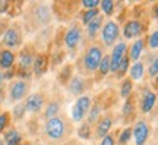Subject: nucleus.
Here are the masks:
<instances>
[{
	"mask_svg": "<svg viewBox=\"0 0 158 145\" xmlns=\"http://www.w3.org/2000/svg\"><path fill=\"white\" fill-rule=\"evenodd\" d=\"M44 104V98H43V95L40 94H32L29 95L28 98H27V103H25V109L28 110V112H40L41 110V107Z\"/></svg>",
	"mask_w": 158,
	"mask_h": 145,
	"instance_id": "obj_9",
	"label": "nucleus"
},
{
	"mask_svg": "<svg viewBox=\"0 0 158 145\" xmlns=\"http://www.w3.org/2000/svg\"><path fill=\"white\" fill-rule=\"evenodd\" d=\"M129 113H132V103H130V101H126V103H124V107H123V114L127 116Z\"/></svg>",
	"mask_w": 158,
	"mask_h": 145,
	"instance_id": "obj_36",
	"label": "nucleus"
},
{
	"mask_svg": "<svg viewBox=\"0 0 158 145\" xmlns=\"http://www.w3.org/2000/svg\"><path fill=\"white\" fill-rule=\"evenodd\" d=\"M143 31V27L139 21H129V22L124 25L123 34L126 38H135L138 35H141Z\"/></svg>",
	"mask_w": 158,
	"mask_h": 145,
	"instance_id": "obj_7",
	"label": "nucleus"
},
{
	"mask_svg": "<svg viewBox=\"0 0 158 145\" xmlns=\"http://www.w3.org/2000/svg\"><path fill=\"white\" fill-rule=\"evenodd\" d=\"M78 134L81 138H84V139H88L91 135V125H88V123H84L81 128H79Z\"/></svg>",
	"mask_w": 158,
	"mask_h": 145,
	"instance_id": "obj_27",
	"label": "nucleus"
},
{
	"mask_svg": "<svg viewBox=\"0 0 158 145\" xmlns=\"http://www.w3.org/2000/svg\"><path fill=\"white\" fill-rule=\"evenodd\" d=\"M155 16H157V18H158V5H157V6H155Z\"/></svg>",
	"mask_w": 158,
	"mask_h": 145,
	"instance_id": "obj_39",
	"label": "nucleus"
},
{
	"mask_svg": "<svg viewBox=\"0 0 158 145\" xmlns=\"http://www.w3.org/2000/svg\"><path fill=\"white\" fill-rule=\"evenodd\" d=\"M101 145H114V138L111 135H106L101 139Z\"/></svg>",
	"mask_w": 158,
	"mask_h": 145,
	"instance_id": "obj_35",
	"label": "nucleus"
},
{
	"mask_svg": "<svg viewBox=\"0 0 158 145\" xmlns=\"http://www.w3.org/2000/svg\"><path fill=\"white\" fill-rule=\"evenodd\" d=\"M100 113H101V107L98 106V104H95V106L91 107V109H89V114H88V125L97 122V120L100 119Z\"/></svg>",
	"mask_w": 158,
	"mask_h": 145,
	"instance_id": "obj_21",
	"label": "nucleus"
},
{
	"mask_svg": "<svg viewBox=\"0 0 158 145\" xmlns=\"http://www.w3.org/2000/svg\"><path fill=\"white\" fill-rule=\"evenodd\" d=\"M132 134H133L136 145H143L147 142L148 136H149V128H148L147 122L139 120V122L135 125V128L132 129Z\"/></svg>",
	"mask_w": 158,
	"mask_h": 145,
	"instance_id": "obj_4",
	"label": "nucleus"
},
{
	"mask_svg": "<svg viewBox=\"0 0 158 145\" xmlns=\"http://www.w3.org/2000/svg\"><path fill=\"white\" fill-rule=\"evenodd\" d=\"M3 78H5V76H3V73L0 72V87H2V84H3Z\"/></svg>",
	"mask_w": 158,
	"mask_h": 145,
	"instance_id": "obj_38",
	"label": "nucleus"
},
{
	"mask_svg": "<svg viewBox=\"0 0 158 145\" xmlns=\"http://www.w3.org/2000/svg\"><path fill=\"white\" fill-rule=\"evenodd\" d=\"M64 122L60 117H53L50 120H47V125H45V134L50 136L51 139H60L63 135H64Z\"/></svg>",
	"mask_w": 158,
	"mask_h": 145,
	"instance_id": "obj_2",
	"label": "nucleus"
},
{
	"mask_svg": "<svg viewBox=\"0 0 158 145\" xmlns=\"http://www.w3.org/2000/svg\"><path fill=\"white\" fill-rule=\"evenodd\" d=\"M149 76H158V57H155V60L149 66Z\"/></svg>",
	"mask_w": 158,
	"mask_h": 145,
	"instance_id": "obj_32",
	"label": "nucleus"
},
{
	"mask_svg": "<svg viewBox=\"0 0 158 145\" xmlns=\"http://www.w3.org/2000/svg\"><path fill=\"white\" fill-rule=\"evenodd\" d=\"M0 145H5V144H3V141H2V139H0Z\"/></svg>",
	"mask_w": 158,
	"mask_h": 145,
	"instance_id": "obj_40",
	"label": "nucleus"
},
{
	"mask_svg": "<svg viewBox=\"0 0 158 145\" xmlns=\"http://www.w3.org/2000/svg\"><path fill=\"white\" fill-rule=\"evenodd\" d=\"M142 50H143V40H136L130 47V60H133L136 63V60L141 57Z\"/></svg>",
	"mask_w": 158,
	"mask_h": 145,
	"instance_id": "obj_15",
	"label": "nucleus"
},
{
	"mask_svg": "<svg viewBox=\"0 0 158 145\" xmlns=\"http://www.w3.org/2000/svg\"><path fill=\"white\" fill-rule=\"evenodd\" d=\"M69 89H70L72 94L81 95L85 89V81L82 78H79V76H75V78L70 81V84H69Z\"/></svg>",
	"mask_w": 158,
	"mask_h": 145,
	"instance_id": "obj_14",
	"label": "nucleus"
},
{
	"mask_svg": "<svg viewBox=\"0 0 158 145\" xmlns=\"http://www.w3.org/2000/svg\"><path fill=\"white\" fill-rule=\"evenodd\" d=\"M5 141H6V144L7 145H19L21 144V135H19L18 130L12 129V130H9V132H6Z\"/></svg>",
	"mask_w": 158,
	"mask_h": 145,
	"instance_id": "obj_17",
	"label": "nucleus"
},
{
	"mask_svg": "<svg viewBox=\"0 0 158 145\" xmlns=\"http://www.w3.org/2000/svg\"><path fill=\"white\" fill-rule=\"evenodd\" d=\"M111 123H113V120H111L110 116H104L102 119H100L98 125H97V136H102L104 138L106 135H108V130L111 128Z\"/></svg>",
	"mask_w": 158,
	"mask_h": 145,
	"instance_id": "obj_11",
	"label": "nucleus"
},
{
	"mask_svg": "<svg viewBox=\"0 0 158 145\" xmlns=\"http://www.w3.org/2000/svg\"><path fill=\"white\" fill-rule=\"evenodd\" d=\"M101 22H102V19L100 16L95 18L94 21H91L89 23H88V35L89 37H94L97 34V31L100 29V27H101Z\"/></svg>",
	"mask_w": 158,
	"mask_h": 145,
	"instance_id": "obj_20",
	"label": "nucleus"
},
{
	"mask_svg": "<svg viewBox=\"0 0 158 145\" xmlns=\"http://www.w3.org/2000/svg\"><path fill=\"white\" fill-rule=\"evenodd\" d=\"M130 92H132V81L130 79H124L123 84H122V88H120V95L122 97H129Z\"/></svg>",
	"mask_w": 158,
	"mask_h": 145,
	"instance_id": "obj_23",
	"label": "nucleus"
},
{
	"mask_svg": "<svg viewBox=\"0 0 158 145\" xmlns=\"http://www.w3.org/2000/svg\"><path fill=\"white\" fill-rule=\"evenodd\" d=\"M98 69H100L101 75H107V73L110 72V56H104V57H102Z\"/></svg>",
	"mask_w": 158,
	"mask_h": 145,
	"instance_id": "obj_26",
	"label": "nucleus"
},
{
	"mask_svg": "<svg viewBox=\"0 0 158 145\" xmlns=\"http://www.w3.org/2000/svg\"><path fill=\"white\" fill-rule=\"evenodd\" d=\"M126 49H127V47H126L124 43H118L113 49V54L110 56V70H111V72H116V70H117L122 59L126 56Z\"/></svg>",
	"mask_w": 158,
	"mask_h": 145,
	"instance_id": "obj_6",
	"label": "nucleus"
},
{
	"mask_svg": "<svg viewBox=\"0 0 158 145\" xmlns=\"http://www.w3.org/2000/svg\"><path fill=\"white\" fill-rule=\"evenodd\" d=\"M7 119H9V116H7L6 113L0 114V132L6 128V125H7Z\"/></svg>",
	"mask_w": 158,
	"mask_h": 145,
	"instance_id": "obj_34",
	"label": "nucleus"
},
{
	"mask_svg": "<svg viewBox=\"0 0 158 145\" xmlns=\"http://www.w3.org/2000/svg\"><path fill=\"white\" fill-rule=\"evenodd\" d=\"M91 109V98L86 97V95H82L79 97L76 103L73 104V109H72V117H73L75 122H81L85 117V114L89 112Z\"/></svg>",
	"mask_w": 158,
	"mask_h": 145,
	"instance_id": "obj_3",
	"label": "nucleus"
},
{
	"mask_svg": "<svg viewBox=\"0 0 158 145\" xmlns=\"http://www.w3.org/2000/svg\"><path fill=\"white\" fill-rule=\"evenodd\" d=\"M13 60H15V56H13L12 51L5 50L0 53V67H3V69L10 67L13 65Z\"/></svg>",
	"mask_w": 158,
	"mask_h": 145,
	"instance_id": "obj_16",
	"label": "nucleus"
},
{
	"mask_svg": "<svg viewBox=\"0 0 158 145\" xmlns=\"http://www.w3.org/2000/svg\"><path fill=\"white\" fill-rule=\"evenodd\" d=\"M95 18H98V11L97 9H89V11H86L84 13V16H82V21H84L85 25H88L91 21H94Z\"/></svg>",
	"mask_w": 158,
	"mask_h": 145,
	"instance_id": "obj_24",
	"label": "nucleus"
},
{
	"mask_svg": "<svg viewBox=\"0 0 158 145\" xmlns=\"http://www.w3.org/2000/svg\"><path fill=\"white\" fill-rule=\"evenodd\" d=\"M130 136H132V129H130V128H126L123 132H122V135H120V139H118V142H120L122 145H124L126 142H129Z\"/></svg>",
	"mask_w": 158,
	"mask_h": 145,
	"instance_id": "obj_30",
	"label": "nucleus"
},
{
	"mask_svg": "<svg viewBox=\"0 0 158 145\" xmlns=\"http://www.w3.org/2000/svg\"><path fill=\"white\" fill-rule=\"evenodd\" d=\"M149 47L151 49H157L158 47V29L155 31V32H152L151 34V37H149Z\"/></svg>",
	"mask_w": 158,
	"mask_h": 145,
	"instance_id": "obj_31",
	"label": "nucleus"
},
{
	"mask_svg": "<svg viewBox=\"0 0 158 145\" xmlns=\"http://www.w3.org/2000/svg\"><path fill=\"white\" fill-rule=\"evenodd\" d=\"M127 67H129V57L124 56L123 59H122V62H120V65H118V67H117V70H116V72H117L118 75H123V73L127 70Z\"/></svg>",
	"mask_w": 158,
	"mask_h": 145,
	"instance_id": "obj_29",
	"label": "nucleus"
},
{
	"mask_svg": "<svg viewBox=\"0 0 158 145\" xmlns=\"http://www.w3.org/2000/svg\"><path fill=\"white\" fill-rule=\"evenodd\" d=\"M19 41H21V37H19V32L15 28L7 29L3 35V43L7 47H15V45L19 44Z\"/></svg>",
	"mask_w": 158,
	"mask_h": 145,
	"instance_id": "obj_10",
	"label": "nucleus"
},
{
	"mask_svg": "<svg viewBox=\"0 0 158 145\" xmlns=\"http://www.w3.org/2000/svg\"><path fill=\"white\" fill-rule=\"evenodd\" d=\"M102 59V51L98 45H92L89 47L86 53H85L84 57V66L88 72H94L100 67V63H101Z\"/></svg>",
	"mask_w": 158,
	"mask_h": 145,
	"instance_id": "obj_1",
	"label": "nucleus"
},
{
	"mask_svg": "<svg viewBox=\"0 0 158 145\" xmlns=\"http://www.w3.org/2000/svg\"><path fill=\"white\" fill-rule=\"evenodd\" d=\"M32 56L29 54V53H22V56H21V60H19V65L22 69H28L31 65H32Z\"/></svg>",
	"mask_w": 158,
	"mask_h": 145,
	"instance_id": "obj_25",
	"label": "nucleus"
},
{
	"mask_svg": "<svg viewBox=\"0 0 158 145\" xmlns=\"http://www.w3.org/2000/svg\"><path fill=\"white\" fill-rule=\"evenodd\" d=\"M59 103H50V106L47 107V110H45V117L50 120L53 117H56V114L59 113Z\"/></svg>",
	"mask_w": 158,
	"mask_h": 145,
	"instance_id": "obj_22",
	"label": "nucleus"
},
{
	"mask_svg": "<svg viewBox=\"0 0 158 145\" xmlns=\"http://www.w3.org/2000/svg\"><path fill=\"white\" fill-rule=\"evenodd\" d=\"M118 37V25L113 21H110L104 25L102 28V41L106 43V45H113L114 41Z\"/></svg>",
	"mask_w": 158,
	"mask_h": 145,
	"instance_id": "obj_5",
	"label": "nucleus"
},
{
	"mask_svg": "<svg viewBox=\"0 0 158 145\" xmlns=\"http://www.w3.org/2000/svg\"><path fill=\"white\" fill-rule=\"evenodd\" d=\"M81 37H82L81 29H79L78 27H73V28H70L68 32H66V35H64V43H66V45H68L69 49H75V47L79 44Z\"/></svg>",
	"mask_w": 158,
	"mask_h": 145,
	"instance_id": "obj_8",
	"label": "nucleus"
},
{
	"mask_svg": "<svg viewBox=\"0 0 158 145\" xmlns=\"http://www.w3.org/2000/svg\"><path fill=\"white\" fill-rule=\"evenodd\" d=\"M6 6H7V3H6V2H0V12H2V11H5V9H6Z\"/></svg>",
	"mask_w": 158,
	"mask_h": 145,
	"instance_id": "obj_37",
	"label": "nucleus"
},
{
	"mask_svg": "<svg viewBox=\"0 0 158 145\" xmlns=\"http://www.w3.org/2000/svg\"><path fill=\"white\" fill-rule=\"evenodd\" d=\"M157 85H158V76H157Z\"/></svg>",
	"mask_w": 158,
	"mask_h": 145,
	"instance_id": "obj_41",
	"label": "nucleus"
},
{
	"mask_svg": "<svg viewBox=\"0 0 158 145\" xmlns=\"http://www.w3.org/2000/svg\"><path fill=\"white\" fill-rule=\"evenodd\" d=\"M155 101H157V95L151 92V91H147L143 94V98H142V112L143 113H149L155 106Z\"/></svg>",
	"mask_w": 158,
	"mask_h": 145,
	"instance_id": "obj_12",
	"label": "nucleus"
},
{
	"mask_svg": "<svg viewBox=\"0 0 158 145\" xmlns=\"http://www.w3.org/2000/svg\"><path fill=\"white\" fill-rule=\"evenodd\" d=\"M45 63H47V60H45L44 56H38L34 60V70H35V73H37V75L44 73V70H45Z\"/></svg>",
	"mask_w": 158,
	"mask_h": 145,
	"instance_id": "obj_19",
	"label": "nucleus"
},
{
	"mask_svg": "<svg viewBox=\"0 0 158 145\" xmlns=\"http://www.w3.org/2000/svg\"><path fill=\"white\" fill-rule=\"evenodd\" d=\"M98 0H84V6L89 11V9H97V6H98Z\"/></svg>",
	"mask_w": 158,
	"mask_h": 145,
	"instance_id": "obj_33",
	"label": "nucleus"
},
{
	"mask_svg": "<svg viewBox=\"0 0 158 145\" xmlns=\"http://www.w3.org/2000/svg\"><path fill=\"white\" fill-rule=\"evenodd\" d=\"M27 89H28V87H27L25 82H22V81L15 82L10 88L12 100H21V98H23V95L27 94Z\"/></svg>",
	"mask_w": 158,
	"mask_h": 145,
	"instance_id": "obj_13",
	"label": "nucleus"
},
{
	"mask_svg": "<svg viewBox=\"0 0 158 145\" xmlns=\"http://www.w3.org/2000/svg\"><path fill=\"white\" fill-rule=\"evenodd\" d=\"M101 9L104 11L106 15H111L114 11V3L111 0H104V2H101Z\"/></svg>",
	"mask_w": 158,
	"mask_h": 145,
	"instance_id": "obj_28",
	"label": "nucleus"
},
{
	"mask_svg": "<svg viewBox=\"0 0 158 145\" xmlns=\"http://www.w3.org/2000/svg\"><path fill=\"white\" fill-rule=\"evenodd\" d=\"M143 76V65L141 62H136L133 66L130 67V78L132 79H141Z\"/></svg>",
	"mask_w": 158,
	"mask_h": 145,
	"instance_id": "obj_18",
	"label": "nucleus"
}]
</instances>
